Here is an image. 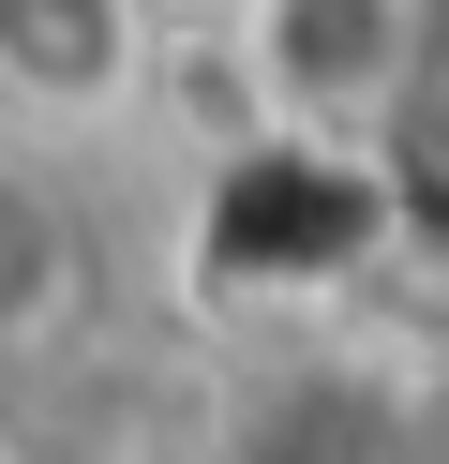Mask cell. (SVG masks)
Instances as JSON below:
<instances>
[{
	"label": "cell",
	"instance_id": "3957f363",
	"mask_svg": "<svg viewBox=\"0 0 449 464\" xmlns=\"http://www.w3.org/2000/svg\"><path fill=\"white\" fill-rule=\"evenodd\" d=\"M150 61H165V15L150 0H0V105H15V135L135 121Z\"/></svg>",
	"mask_w": 449,
	"mask_h": 464
},
{
	"label": "cell",
	"instance_id": "7a4b0ae2",
	"mask_svg": "<svg viewBox=\"0 0 449 464\" xmlns=\"http://www.w3.org/2000/svg\"><path fill=\"white\" fill-rule=\"evenodd\" d=\"M90 300H105V210H90V180L45 135H0V374L75 344Z\"/></svg>",
	"mask_w": 449,
	"mask_h": 464
},
{
	"label": "cell",
	"instance_id": "5b68a950",
	"mask_svg": "<svg viewBox=\"0 0 449 464\" xmlns=\"http://www.w3.org/2000/svg\"><path fill=\"white\" fill-rule=\"evenodd\" d=\"M0 464H30V404H15V374H0Z\"/></svg>",
	"mask_w": 449,
	"mask_h": 464
},
{
	"label": "cell",
	"instance_id": "6da1fadb",
	"mask_svg": "<svg viewBox=\"0 0 449 464\" xmlns=\"http://www.w3.org/2000/svg\"><path fill=\"white\" fill-rule=\"evenodd\" d=\"M449 0H225V91L255 150L299 165H405L419 75H434Z\"/></svg>",
	"mask_w": 449,
	"mask_h": 464
},
{
	"label": "cell",
	"instance_id": "277c9868",
	"mask_svg": "<svg viewBox=\"0 0 449 464\" xmlns=\"http://www.w3.org/2000/svg\"><path fill=\"white\" fill-rule=\"evenodd\" d=\"M225 464H419V420L359 360H285L269 390H239Z\"/></svg>",
	"mask_w": 449,
	"mask_h": 464
}]
</instances>
